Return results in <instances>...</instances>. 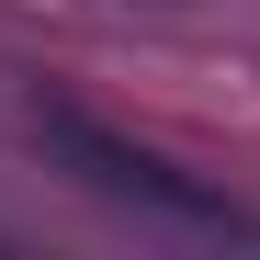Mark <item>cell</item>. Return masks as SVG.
<instances>
[{
	"mask_svg": "<svg viewBox=\"0 0 260 260\" xmlns=\"http://www.w3.org/2000/svg\"><path fill=\"white\" fill-rule=\"evenodd\" d=\"M34 136H46V158L68 170V181H91L102 204H124V215H147V226H181V238H260V215L249 204H226L215 181H192V170H170L158 147H136V136H113L102 113H79V102H34Z\"/></svg>",
	"mask_w": 260,
	"mask_h": 260,
	"instance_id": "6da1fadb",
	"label": "cell"
}]
</instances>
